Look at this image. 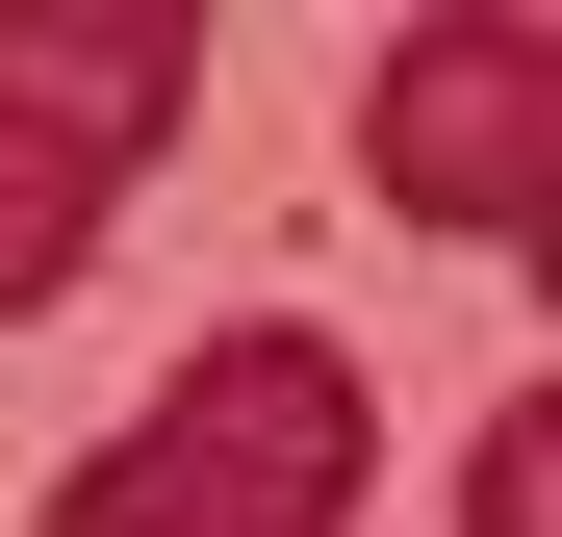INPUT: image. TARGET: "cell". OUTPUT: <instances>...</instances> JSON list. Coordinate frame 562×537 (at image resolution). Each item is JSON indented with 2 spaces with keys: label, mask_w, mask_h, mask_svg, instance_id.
Returning a JSON list of instances; mask_svg holds the SVG:
<instances>
[{
  "label": "cell",
  "mask_w": 562,
  "mask_h": 537,
  "mask_svg": "<svg viewBox=\"0 0 562 537\" xmlns=\"http://www.w3.org/2000/svg\"><path fill=\"white\" fill-rule=\"evenodd\" d=\"M358 486H384V384H358L307 307H231L103 461L52 486V537H358Z\"/></svg>",
  "instance_id": "obj_1"
},
{
  "label": "cell",
  "mask_w": 562,
  "mask_h": 537,
  "mask_svg": "<svg viewBox=\"0 0 562 537\" xmlns=\"http://www.w3.org/2000/svg\"><path fill=\"white\" fill-rule=\"evenodd\" d=\"M205 103V26L179 0H52V26H0V333H52L103 282V205L179 154Z\"/></svg>",
  "instance_id": "obj_2"
},
{
  "label": "cell",
  "mask_w": 562,
  "mask_h": 537,
  "mask_svg": "<svg viewBox=\"0 0 562 537\" xmlns=\"http://www.w3.org/2000/svg\"><path fill=\"white\" fill-rule=\"evenodd\" d=\"M358 179H384L409 231H460V256H537L562 231V26H512V0L409 26L358 77Z\"/></svg>",
  "instance_id": "obj_3"
},
{
  "label": "cell",
  "mask_w": 562,
  "mask_h": 537,
  "mask_svg": "<svg viewBox=\"0 0 562 537\" xmlns=\"http://www.w3.org/2000/svg\"><path fill=\"white\" fill-rule=\"evenodd\" d=\"M537 435H562V410H486V461H460V537H537Z\"/></svg>",
  "instance_id": "obj_4"
}]
</instances>
